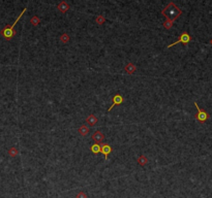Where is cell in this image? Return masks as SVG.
<instances>
[{
    "mask_svg": "<svg viewBox=\"0 0 212 198\" xmlns=\"http://www.w3.org/2000/svg\"><path fill=\"white\" fill-rule=\"evenodd\" d=\"M18 149L15 148V146H13V148H11L8 150V155L11 156V157H16V156H18Z\"/></svg>",
    "mask_w": 212,
    "mask_h": 198,
    "instance_id": "14",
    "label": "cell"
},
{
    "mask_svg": "<svg viewBox=\"0 0 212 198\" xmlns=\"http://www.w3.org/2000/svg\"><path fill=\"white\" fill-rule=\"evenodd\" d=\"M30 23H31L33 26H37V25H39V23H41V19L37 17V16H34V17L31 18V20H30Z\"/></svg>",
    "mask_w": 212,
    "mask_h": 198,
    "instance_id": "15",
    "label": "cell"
},
{
    "mask_svg": "<svg viewBox=\"0 0 212 198\" xmlns=\"http://www.w3.org/2000/svg\"><path fill=\"white\" fill-rule=\"evenodd\" d=\"M92 139L95 141V143H104V135L102 133L101 131H98L97 130L96 132H94V134L92 135Z\"/></svg>",
    "mask_w": 212,
    "mask_h": 198,
    "instance_id": "5",
    "label": "cell"
},
{
    "mask_svg": "<svg viewBox=\"0 0 212 198\" xmlns=\"http://www.w3.org/2000/svg\"><path fill=\"white\" fill-rule=\"evenodd\" d=\"M59 40L61 41V43H68V41H69V35H68L67 33H63L61 36H60Z\"/></svg>",
    "mask_w": 212,
    "mask_h": 198,
    "instance_id": "16",
    "label": "cell"
},
{
    "mask_svg": "<svg viewBox=\"0 0 212 198\" xmlns=\"http://www.w3.org/2000/svg\"><path fill=\"white\" fill-rule=\"evenodd\" d=\"M137 70V67H136V65H135L134 63H127L126 64V66L124 67V71L126 72V73H129V74H132V73H135V71Z\"/></svg>",
    "mask_w": 212,
    "mask_h": 198,
    "instance_id": "8",
    "label": "cell"
},
{
    "mask_svg": "<svg viewBox=\"0 0 212 198\" xmlns=\"http://www.w3.org/2000/svg\"><path fill=\"white\" fill-rule=\"evenodd\" d=\"M101 153H102V155L104 156V159L107 160V158H108V156L110 155V153L112 152V148L110 144H107V143H102L101 144Z\"/></svg>",
    "mask_w": 212,
    "mask_h": 198,
    "instance_id": "7",
    "label": "cell"
},
{
    "mask_svg": "<svg viewBox=\"0 0 212 198\" xmlns=\"http://www.w3.org/2000/svg\"><path fill=\"white\" fill-rule=\"evenodd\" d=\"M162 13L165 16V17H166V20L173 21L172 20V18H171V16H173V19L174 20H176V19L178 18L181 13H182V11H181V9H179L178 7H177L173 2H170V3L168 4V6H166V8L162 11Z\"/></svg>",
    "mask_w": 212,
    "mask_h": 198,
    "instance_id": "1",
    "label": "cell"
},
{
    "mask_svg": "<svg viewBox=\"0 0 212 198\" xmlns=\"http://www.w3.org/2000/svg\"><path fill=\"white\" fill-rule=\"evenodd\" d=\"M76 198H87V194H86L84 191H81V192H79L78 194H77Z\"/></svg>",
    "mask_w": 212,
    "mask_h": 198,
    "instance_id": "19",
    "label": "cell"
},
{
    "mask_svg": "<svg viewBox=\"0 0 212 198\" xmlns=\"http://www.w3.org/2000/svg\"><path fill=\"white\" fill-rule=\"evenodd\" d=\"M86 123L90 126H95L97 123V118L95 117V115H89L86 118Z\"/></svg>",
    "mask_w": 212,
    "mask_h": 198,
    "instance_id": "10",
    "label": "cell"
},
{
    "mask_svg": "<svg viewBox=\"0 0 212 198\" xmlns=\"http://www.w3.org/2000/svg\"><path fill=\"white\" fill-rule=\"evenodd\" d=\"M172 24H173V21L166 20V22L164 23V27L166 28V29H170V28L172 27Z\"/></svg>",
    "mask_w": 212,
    "mask_h": 198,
    "instance_id": "18",
    "label": "cell"
},
{
    "mask_svg": "<svg viewBox=\"0 0 212 198\" xmlns=\"http://www.w3.org/2000/svg\"><path fill=\"white\" fill-rule=\"evenodd\" d=\"M137 162H138V164H140L141 166H145V165L148 163V158L146 157V156H144V155H141V156H139L138 157Z\"/></svg>",
    "mask_w": 212,
    "mask_h": 198,
    "instance_id": "11",
    "label": "cell"
},
{
    "mask_svg": "<svg viewBox=\"0 0 212 198\" xmlns=\"http://www.w3.org/2000/svg\"><path fill=\"white\" fill-rule=\"evenodd\" d=\"M91 152L93 154H98V153H101V144H98V143H94V144H92L91 146Z\"/></svg>",
    "mask_w": 212,
    "mask_h": 198,
    "instance_id": "13",
    "label": "cell"
},
{
    "mask_svg": "<svg viewBox=\"0 0 212 198\" xmlns=\"http://www.w3.org/2000/svg\"><path fill=\"white\" fill-rule=\"evenodd\" d=\"M104 21H106V19H104V16H101H101H98V17L96 18V20H95V22H96L98 25H102V24H104Z\"/></svg>",
    "mask_w": 212,
    "mask_h": 198,
    "instance_id": "17",
    "label": "cell"
},
{
    "mask_svg": "<svg viewBox=\"0 0 212 198\" xmlns=\"http://www.w3.org/2000/svg\"><path fill=\"white\" fill-rule=\"evenodd\" d=\"M122 102H123V97L121 96L120 94H116L115 96L113 97V104L109 108L108 111H111L112 109H113V108H115V105H119Z\"/></svg>",
    "mask_w": 212,
    "mask_h": 198,
    "instance_id": "6",
    "label": "cell"
},
{
    "mask_svg": "<svg viewBox=\"0 0 212 198\" xmlns=\"http://www.w3.org/2000/svg\"><path fill=\"white\" fill-rule=\"evenodd\" d=\"M195 106L197 108V111H198V114L195 115V120H198L199 122H202V123L206 122V121L208 120V118H209V115L204 111V109L199 108V105H198L197 102H195Z\"/></svg>",
    "mask_w": 212,
    "mask_h": 198,
    "instance_id": "3",
    "label": "cell"
},
{
    "mask_svg": "<svg viewBox=\"0 0 212 198\" xmlns=\"http://www.w3.org/2000/svg\"><path fill=\"white\" fill-rule=\"evenodd\" d=\"M210 43H211V45H212V39H211V40H210Z\"/></svg>",
    "mask_w": 212,
    "mask_h": 198,
    "instance_id": "20",
    "label": "cell"
},
{
    "mask_svg": "<svg viewBox=\"0 0 212 198\" xmlns=\"http://www.w3.org/2000/svg\"><path fill=\"white\" fill-rule=\"evenodd\" d=\"M57 8H58V10L61 11V13H66V11L69 9V5H68V3H67V2L62 1V2H60V3L57 5Z\"/></svg>",
    "mask_w": 212,
    "mask_h": 198,
    "instance_id": "9",
    "label": "cell"
},
{
    "mask_svg": "<svg viewBox=\"0 0 212 198\" xmlns=\"http://www.w3.org/2000/svg\"><path fill=\"white\" fill-rule=\"evenodd\" d=\"M26 10H27V7H25L24 9H23L22 13H20V16H19V17L17 18V20L15 21V23H14V24L11 25V26H9V27L6 26L5 28H3V29L1 30V32H0V33H1V35L3 36L4 38L8 39V40H9V39L13 38L14 35H15V31H14V28H15L16 24H17V23H18V21L20 20L21 17H22V16L24 15V13H25V11H26Z\"/></svg>",
    "mask_w": 212,
    "mask_h": 198,
    "instance_id": "2",
    "label": "cell"
},
{
    "mask_svg": "<svg viewBox=\"0 0 212 198\" xmlns=\"http://www.w3.org/2000/svg\"><path fill=\"white\" fill-rule=\"evenodd\" d=\"M78 132L79 134L82 135V136H86V135L89 133V128L86 126V125H82V126L78 129Z\"/></svg>",
    "mask_w": 212,
    "mask_h": 198,
    "instance_id": "12",
    "label": "cell"
},
{
    "mask_svg": "<svg viewBox=\"0 0 212 198\" xmlns=\"http://www.w3.org/2000/svg\"><path fill=\"white\" fill-rule=\"evenodd\" d=\"M190 40H192V36H190L189 34L187 33V32H183V33L180 35V37H179V38H178V40L175 41V43H172V45H169V46H168V49L172 48V46H176L177 43H182L183 45H185V46H186L188 43H189Z\"/></svg>",
    "mask_w": 212,
    "mask_h": 198,
    "instance_id": "4",
    "label": "cell"
}]
</instances>
